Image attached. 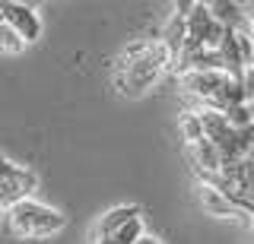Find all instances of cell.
Here are the masks:
<instances>
[{"label": "cell", "mask_w": 254, "mask_h": 244, "mask_svg": "<svg viewBox=\"0 0 254 244\" xmlns=\"http://www.w3.org/2000/svg\"><path fill=\"white\" fill-rule=\"evenodd\" d=\"M3 225H6L10 238L42 241V238H51V235H61L67 228V216L61 209L35 200V196H29V200L16 203V206H10L3 212Z\"/></svg>", "instance_id": "cell-2"}, {"label": "cell", "mask_w": 254, "mask_h": 244, "mask_svg": "<svg viewBox=\"0 0 254 244\" xmlns=\"http://www.w3.org/2000/svg\"><path fill=\"white\" fill-rule=\"evenodd\" d=\"M206 10L226 32L245 29V19H248V3H238V0H213V3H206Z\"/></svg>", "instance_id": "cell-9"}, {"label": "cell", "mask_w": 254, "mask_h": 244, "mask_svg": "<svg viewBox=\"0 0 254 244\" xmlns=\"http://www.w3.org/2000/svg\"><path fill=\"white\" fill-rule=\"evenodd\" d=\"M222 32H226V29L210 16L206 3H190V13H188V45H185V48L219 51Z\"/></svg>", "instance_id": "cell-4"}, {"label": "cell", "mask_w": 254, "mask_h": 244, "mask_svg": "<svg viewBox=\"0 0 254 244\" xmlns=\"http://www.w3.org/2000/svg\"><path fill=\"white\" fill-rule=\"evenodd\" d=\"M140 216H143V209L137 206V203H124V206H115V209L102 212L99 222H95V228H92V241L105 238V235H111L115 228H121V225L130 222V219H140Z\"/></svg>", "instance_id": "cell-10"}, {"label": "cell", "mask_w": 254, "mask_h": 244, "mask_svg": "<svg viewBox=\"0 0 254 244\" xmlns=\"http://www.w3.org/2000/svg\"><path fill=\"white\" fill-rule=\"evenodd\" d=\"M245 105H248V111H251V121H254V98H248Z\"/></svg>", "instance_id": "cell-15"}, {"label": "cell", "mask_w": 254, "mask_h": 244, "mask_svg": "<svg viewBox=\"0 0 254 244\" xmlns=\"http://www.w3.org/2000/svg\"><path fill=\"white\" fill-rule=\"evenodd\" d=\"M143 235H146V232H143V216H140V219H130L127 225L115 228L111 235H105V238H99L92 244H133V241H140Z\"/></svg>", "instance_id": "cell-11"}, {"label": "cell", "mask_w": 254, "mask_h": 244, "mask_svg": "<svg viewBox=\"0 0 254 244\" xmlns=\"http://www.w3.org/2000/svg\"><path fill=\"white\" fill-rule=\"evenodd\" d=\"M226 80L222 70H200V73H185L181 76V89L188 98H194L200 108H210L219 96V86Z\"/></svg>", "instance_id": "cell-6"}, {"label": "cell", "mask_w": 254, "mask_h": 244, "mask_svg": "<svg viewBox=\"0 0 254 244\" xmlns=\"http://www.w3.org/2000/svg\"><path fill=\"white\" fill-rule=\"evenodd\" d=\"M251 70H254V57H251Z\"/></svg>", "instance_id": "cell-16"}, {"label": "cell", "mask_w": 254, "mask_h": 244, "mask_svg": "<svg viewBox=\"0 0 254 244\" xmlns=\"http://www.w3.org/2000/svg\"><path fill=\"white\" fill-rule=\"evenodd\" d=\"M245 32L254 38V3H248V19H245Z\"/></svg>", "instance_id": "cell-13"}, {"label": "cell", "mask_w": 254, "mask_h": 244, "mask_svg": "<svg viewBox=\"0 0 254 244\" xmlns=\"http://www.w3.org/2000/svg\"><path fill=\"white\" fill-rule=\"evenodd\" d=\"M35 187H38V178L32 175L29 168L13 165L0 152V212H6L10 206H16V203L29 200V196L35 194Z\"/></svg>", "instance_id": "cell-3"}, {"label": "cell", "mask_w": 254, "mask_h": 244, "mask_svg": "<svg viewBox=\"0 0 254 244\" xmlns=\"http://www.w3.org/2000/svg\"><path fill=\"white\" fill-rule=\"evenodd\" d=\"M188 13H190V3L185 0V3H175V13L169 16V22H165V32H162V48L165 54H169V67L178 60V54L185 51L188 45Z\"/></svg>", "instance_id": "cell-7"}, {"label": "cell", "mask_w": 254, "mask_h": 244, "mask_svg": "<svg viewBox=\"0 0 254 244\" xmlns=\"http://www.w3.org/2000/svg\"><path fill=\"white\" fill-rule=\"evenodd\" d=\"M197 200H200V206L210 212V216H219V219H242V216H245V212L238 209L226 194L216 191L213 184H206V181H200V184H197Z\"/></svg>", "instance_id": "cell-8"}, {"label": "cell", "mask_w": 254, "mask_h": 244, "mask_svg": "<svg viewBox=\"0 0 254 244\" xmlns=\"http://www.w3.org/2000/svg\"><path fill=\"white\" fill-rule=\"evenodd\" d=\"M181 137H185L188 146H194V143L203 140V124H200V114H197V111H185V114H181Z\"/></svg>", "instance_id": "cell-12"}, {"label": "cell", "mask_w": 254, "mask_h": 244, "mask_svg": "<svg viewBox=\"0 0 254 244\" xmlns=\"http://www.w3.org/2000/svg\"><path fill=\"white\" fill-rule=\"evenodd\" d=\"M0 22L10 32H16L26 45L42 38V16L35 6L29 3H16V0H0Z\"/></svg>", "instance_id": "cell-5"}, {"label": "cell", "mask_w": 254, "mask_h": 244, "mask_svg": "<svg viewBox=\"0 0 254 244\" xmlns=\"http://www.w3.org/2000/svg\"><path fill=\"white\" fill-rule=\"evenodd\" d=\"M165 70H169V54L162 42H130L118 57L115 83L124 96L137 98L162 80Z\"/></svg>", "instance_id": "cell-1"}, {"label": "cell", "mask_w": 254, "mask_h": 244, "mask_svg": "<svg viewBox=\"0 0 254 244\" xmlns=\"http://www.w3.org/2000/svg\"><path fill=\"white\" fill-rule=\"evenodd\" d=\"M133 244H162V241H159L156 235H143V238H140V241H133Z\"/></svg>", "instance_id": "cell-14"}]
</instances>
